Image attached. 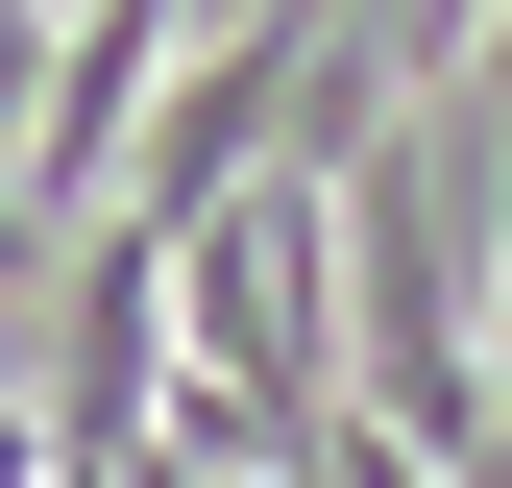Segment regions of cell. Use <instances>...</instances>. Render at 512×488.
Masks as SVG:
<instances>
[{
	"label": "cell",
	"mask_w": 512,
	"mask_h": 488,
	"mask_svg": "<svg viewBox=\"0 0 512 488\" xmlns=\"http://www.w3.org/2000/svg\"><path fill=\"white\" fill-rule=\"evenodd\" d=\"M171 25H196V0H98V25H49V98H25V244H74V220H98V171L147 147Z\"/></svg>",
	"instance_id": "1"
}]
</instances>
